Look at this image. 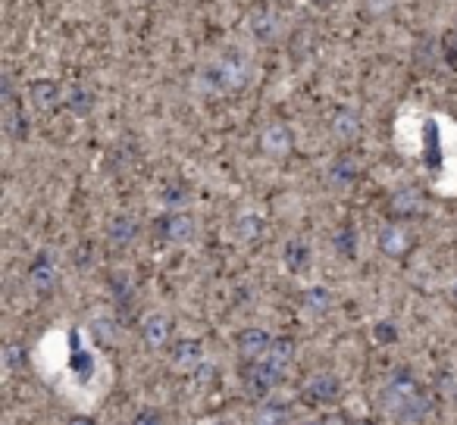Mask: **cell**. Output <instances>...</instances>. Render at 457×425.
<instances>
[{
	"label": "cell",
	"mask_w": 457,
	"mask_h": 425,
	"mask_svg": "<svg viewBox=\"0 0 457 425\" xmlns=\"http://www.w3.org/2000/svg\"><path fill=\"white\" fill-rule=\"evenodd\" d=\"M251 82V57L242 47H226L197 69L195 91L204 97H226L245 91Z\"/></svg>",
	"instance_id": "cell-1"
},
{
	"label": "cell",
	"mask_w": 457,
	"mask_h": 425,
	"mask_svg": "<svg viewBox=\"0 0 457 425\" xmlns=\"http://www.w3.org/2000/svg\"><path fill=\"white\" fill-rule=\"evenodd\" d=\"M382 406H386L388 416H395L401 425H417L426 416L429 404L420 394V385L411 375H395L386 388H382Z\"/></svg>",
	"instance_id": "cell-2"
},
{
	"label": "cell",
	"mask_w": 457,
	"mask_h": 425,
	"mask_svg": "<svg viewBox=\"0 0 457 425\" xmlns=\"http://www.w3.org/2000/svg\"><path fill=\"white\" fill-rule=\"evenodd\" d=\"M279 379H282L279 369H273L267 360H254L248 372H245V391H248L254 400H263V397H270V391H273L276 385H279Z\"/></svg>",
	"instance_id": "cell-3"
},
{
	"label": "cell",
	"mask_w": 457,
	"mask_h": 425,
	"mask_svg": "<svg viewBox=\"0 0 457 425\" xmlns=\"http://www.w3.org/2000/svg\"><path fill=\"white\" fill-rule=\"evenodd\" d=\"M292 147H295V138H292V132H288V126H282V122H273V126H267L261 132V151L267 153V157L286 159L288 153H292Z\"/></svg>",
	"instance_id": "cell-4"
},
{
	"label": "cell",
	"mask_w": 457,
	"mask_h": 425,
	"mask_svg": "<svg viewBox=\"0 0 457 425\" xmlns=\"http://www.w3.org/2000/svg\"><path fill=\"white\" fill-rule=\"evenodd\" d=\"M301 394H304L307 400H313V404H332V400H338V394H342V385H338V379L332 372H317L304 381Z\"/></svg>",
	"instance_id": "cell-5"
},
{
	"label": "cell",
	"mask_w": 457,
	"mask_h": 425,
	"mask_svg": "<svg viewBox=\"0 0 457 425\" xmlns=\"http://www.w3.org/2000/svg\"><path fill=\"white\" fill-rule=\"evenodd\" d=\"M160 229H163V238L170 244H188V241H195V235H197L195 219H191L188 213H179V209H172L170 217L160 223Z\"/></svg>",
	"instance_id": "cell-6"
},
{
	"label": "cell",
	"mask_w": 457,
	"mask_h": 425,
	"mask_svg": "<svg viewBox=\"0 0 457 425\" xmlns=\"http://www.w3.org/2000/svg\"><path fill=\"white\" fill-rule=\"evenodd\" d=\"M170 363H172V369H179V372H195V369L204 363V344L195 341V338H185V341H179L176 347H172Z\"/></svg>",
	"instance_id": "cell-7"
},
{
	"label": "cell",
	"mask_w": 457,
	"mask_h": 425,
	"mask_svg": "<svg viewBox=\"0 0 457 425\" xmlns=\"http://www.w3.org/2000/svg\"><path fill=\"white\" fill-rule=\"evenodd\" d=\"M29 97H32V103L41 110V113H51V110H57L60 103L66 101L63 88H60L57 82H51V78H38V82H32Z\"/></svg>",
	"instance_id": "cell-8"
},
{
	"label": "cell",
	"mask_w": 457,
	"mask_h": 425,
	"mask_svg": "<svg viewBox=\"0 0 457 425\" xmlns=\"http://www.w3.org/2000/svg\"><path fill=\"white\" fill-rule=\"evenodd\" d=\"M248 26L257 41H276L282 35L286 20H282V13H276V10H257V13L248 20Z\"/></svg>",
	"instance_id": "cell-9"
},
{
	"label": "cell",
	"mask_w": 457,
	"mask_h": 425,
	"mask_svg": "<svg viewBox=\"0 0 457 425\" xmlns=\"http://www.w3.org/2000/svg\"><path fill=\"white\" fill-rule=\"evenodd\" d=\"M170 335H172V323L166 313H151V316H145V323H141V338H145L147 347L160 350L170 341Z\"/></svg>",
	"instance_id": "cell-10"
},
{
	"label": "cell",
	"mask_w": 457,
	"mask_h": 425,
	"mask_svg": "<svg viewBox=\"0 0 457 425\" xmlns=\"http://www.w3.org/2000/svg\"><path fill=\"white\" fill-rule=\"evenodd\" d=\"M270 344H273V338L267 335L263 329H245L242 335H238V354L245 356V360H263L270 350Z\"/></svg>",
	"instance_id": "cell-11"
},
{
	"label": "cell",
	"mask_w": 457,
	"mask_h": 425,
	"mask_svg": "<svg viewBox=\"0 0 457 425\" xmlns=\"http://www.w3.org/2000/svg\"><path fill=\"white\" fill-rule=\"evenodd\" d=\"M329 128H332V135H336L338 141H357L361 138V128H363V122H361V116H357V110H338L336 116H332V122H329Z\"/></svg>",
	"instance_id": "cell-12"
},
{
	"label": "cell",
	"mask_w": 457,
	"mask_h": 425,
	"mask_svg": "<svg viewBox=\"0 0 457 425\" xmlns=\"http://www.w3.org/2000/svg\"><path fill=\"white\" fill-rule=\"evenodd\" d=\"M407 248H411V232H407L404 225L395 223L379 232V250L386 257H401V254H407Z\"/></svg>",
	"instance_id": "cell-13"
},
{
	"label": "cell",
	"mask_w": 457,
	"mask_h": 425,
	"mask_svg": "<svg viewBox=\"0 0 457 425\" xmlns=\"http://www.w3.org/2000/svg\"><path fill=\"white\" fill-rule=\"evenodd\" d=\"M295 350L298 347H295L292 338H273V344H270V350H267L263 360H267L273 369H279V372H286V369L295 363Z\"/></svg>",
	"instance_id": "cell-14"
},
{
	"label": "cell",
	"mask_w": 457,
	"mask_h": 425,
	"mask_svg": "<svg viewBox=\"0 0 457 425\" xmlns=\"http://www.w3.org/2000/svg\"><path fill=\"white\" fill-rule=\"evenodd\" d=\"M282 260H286V266L292 269L295 275L307 273V266H311V248H307V241L292 238V241L286 244V254H282Z\"/></svg>",
	"instance_id": "cell-15"
},
{
	"label": "cell",
	"mask_w": 457,
	"mask_h": 425,
	"mask_svg": "<svg viewBox=\"0 0 457 425\" xmlns=\"http://www.w3.org/2000/svg\"><path fill=\"white\" fill-rule=\"evenodd\" d=\"M66 107L72 110L76 116H88L91 110H95V91L88 88V85H82V82H76L70 91H66Z\"/></svg>",
	"instance_id": "cell-16"
},
{
	"label": "cell",
	"mask_w": 457,
	"mask_h": 425,
	"mask_svg": "<svg viewBox=\"0 0 457 425\" xmlns=\"http://www.w3.org/2000/svg\"><path fill=\"white\" fill-rule=\"evenodd\" d=\"M254 425H288V404H282V400L261 404L254 413Z\"/></svg>",
	"instance_id": "cell-17"
},
{
	"label": "cell",
	"mask_w": 457,
	"mask_h": 425,
	"mask_svg": "<svg viewBox=\"0 0 457 425\" xmlns=\"http://www.w3.org/2000/svg\"><path fill=\"white\" fill-rule=\"evenodd\" d=\"M29 282H32V288H35V291H41V294H47L54 285H57V269L51 266V260H47V257H41V260L35 263L32 273H29Z\"/></svg>",
	"instance_id": "cell-18"
},
{
	"label": "cell",
	"mask_w": 457,
	"mask_h": 425,
	"mask_svg": "<svg viewBox=\"0 0 457 425\" xmlns=\"http://www.w3.org/2000/svg\"><path fill=\"white\" fill-rule=\"evenodd\" d=\"M110 241L120 244V248H126V244L135 241V235H138V223H135L132 217H116L113 223H110Z\"/></svg>",
	"instance_id": "cell-19"
},
{
	"label": "cell",
	"mask_w": 457,
	"mask_h": 425,
	"mask_svg": "<svg viewBox=\"0 0 457 425\" xmlns=\"http://www.w3.org/2000/svg\"><path fill=\"white\" fill-rule=\"evenodd\" d=\"M236 232H238V238H242L245 244L261 241V235H263V219H261V213H245V217H238Z\"/></svg>",
	"instance_id": "cell-20"
},
{
	"label": "cell",
	"mask_w": 457,
	"mask_h": 425,
	"mask_svg": "<svg viewBox=\"0 0 457 425\" xmlns=\"http://www.w3.org/2000/svg\"><path fill=\"white\" fill-rule=\"evenodd\" d=\"M420 203H423L420 191L417 188H404V191H398V194H395L392 209H395V213H401V217H417L420 209H423Z\"/></svg>",
	"instance_id": "cell-21"
},
{
	"label": "cell",
	"mask_w": 457,
	"mask_h": 425,
	"mask_svg": "<svg viewBox=\"0 0 457 425\" xmlns=\"http://www.w3.org/2000/svg\"><path fill=\"white\" fill-rule=\"evenodd\" d=\"M329 291L326 288H320V285H313V288H307L304 294H301V304H304V310L307 313H313V316H323L326 310H329Z\"/></svg>",
	"instance_id": "cell-22"
},
{
	"label": "cell",
	"mask_w": 457,
	"mask_h": 425,
	"mask_svg": "<svg viewBox=\"0 0 457 425\" xmlns=\"http://www.w3.org/2000/svg\"><path fill=\"white\" fill-rule=\"evenodd\" d=\"M354 176H357V166L351 163L348 157L336 159V163L329 166V182H332V184H338V188H345V184L354 182Z\"/></svg>",
	"instance_id": "cell-23"
},
{
	"label": "cell",
	"mask_w": 457,
	"mask_h": 425,
	"mask_svg": "<svg viewBox=\"0 0 457 425\" xmlns=\"http://www.w3.org/2000/svg\"><path fill=\"white\" fill-rule=\"evenodd\" d=\"M336 248H338V254L342 257H354V250H357V238H354V232L351 229H342L336 235Z\"/></svg>",
	"instance_id": "cell-24"
},
{
	"label": "cell",
	"mask_w": 457,
	"mask_h": 425,
	"mask_svg": "<svg viewBox=\"0 0 457 425\" xmlns=\"http://www.w3.org/2000/svg\"><path fill=\"white\" fill-rule=\"evenodd\" d=\"M132 425H163V416H160V410H154V406H145V410H138L132 416Z\"/></svg>",
	"instance_id": "cell-25"
},
{
	"label": "cell",
	"mask_w": 457,
	"mask_h": 425,
	"mask_svg": "<svg viewBox=\"0 0 457 425\" xmlns=\"http://www.w3.org/2000/svg\"><path fill=\"white\" fill-rule=\"evenodd\" d=\"M163 203H166L170 209H179V207L185 203V191H182V188H170V191L163 194Z\"/></svg>",
	"instance_id": "cell-26"
},
{
	"label": "cell",
	"mask_w": 457,
	"mask_h": 425,
	"mask_svg": "<svg viewBox=\"0 0 457 425\" xmlns=\"http://www.w3.org/2000/svg\"><path fill=\"white\" fill-rule=\"evenodd\" d=\"M373 335L379 338V341H395V338H398V331H395L388 323H382V325H376V331H373Z\"/></svg>",
	"instance_id": "cell-27"
},
{
	"label": "cell",
	"mask_w": 457,
	"mask_h": 425,
	"mask_svg": "<svg viewBox=\"0 0 457 425\" xmlns=\"http://www.w3.org/2000/svg\"><path fill=\"white\" fill-rule=\"evenodd\" d=\"M20 354H22V350L16 347V344H10V347H7V369H16V366H20Z\"/></svg>",
	"instance_id": "cell-28"
},
{
	"label": "cell",
	"mask_w": 457,
	"mask_h": 425,
	"mask_svg": "<svg viewBox=\"0 0 457 425\" xmlns=\"http://www.w3.org/2000/svg\"><path fill=\"white\" fill-rule=\"evenodd\" d=\"M70 425H95V419H88V416H76Z\"/></svg>",
	"instance_id": "cell-29"
},
{
	"label": "cell",
	"mask_w": 457,
	"mask_h": 425,
	"mask_svg": "<svg viewBox=\"0 0 457 425\" xmlns=\"http://www.w3.org/2000/svg\"><path fill=\"white\" fill-rule=\"evenodd\" d=\"M313 4H317V7H332L336 0H313Z\"/></svg>",
	"instance_id": "cell-30"
},
{
	"label": "cell",
	"mask_w": 457,
	"mask_h": 425,
	"mask_svg": "<svg viewBox=\"0 0 457 425\" xmlns=\"http://www.w3.org/2000/svg\"><path fill=\"white\" fill-rule=\"evenodd\" d=\"M210 425H236V422H226V419H220V422H210Z\"/></svg>",
	"instance_id": "cell-31"
},
{
	"label": "cell",
	"mask_w": 457,
	"mask_h": 425,
	"mask_svg": "<svg viewBox=\"0 0 457 425\" xmlns=\"http://www.w3.org/2000/svg\"><path fill=\"white\" fill-rule=\"evenodd\" d=\"M304 425H323V422H304Z\"/></svg>",
	"instance_id": "cell-32"
},
{
	"label": "cell",
	"mask_w": 457,
	"mask_h": 425,
	"mask_svg": "<svg viewBox=\"0 0 457 425\" xmlns=\"http://www.w3.org/2000/svg\"><path fill=\"white\" fill-rule=\"evenodd\" d=\"M357 425H367V422H357Z\"/></svg>",
	"instance_id": "cell-33"
}]
</instances>
